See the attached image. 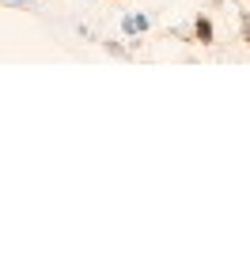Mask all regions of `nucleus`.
Returning <instances> with one entry per match:
<instances>
[{"instance_id":"3","label":"nucleus","mask_w":250,"mask_h":254,"mask_svg":"<svg viewBox=\"0 0 250 254\" xmlns=\"http://www.w3.org/2000/svg\"><path fill=\"white\" fill-rule=\"evenodd\" d=\"M243 42L250 46V15H243Z\"/></svg>"},{"instance_id":"1","label":"nucleus","mask_w":250,"mask_h":254,"mask_svg":"<svg viewBox=\"0 0 250 254\" xmlns=\"http://www.w3.org/2000/svg\"><path fill=\"white\" fill-rule=\"evenodd\" d=\"M125 31H129V34L148 31V15H125Z\"/></svg>"},{"instance_id":"2","label":"nucleus","mask_w":250,"mask_h":254,"mask_svg":"<svg viewBox=\"0 0 250 254\" xmlns=\"http://www.w3.org/2000/svg\"><path fill=\"white\" fill-rule=\"evenodd\" d=\"M193 31H197L201 46H212V23H208V19H197V27H193Z\"/></svg>"}]
</instances>
